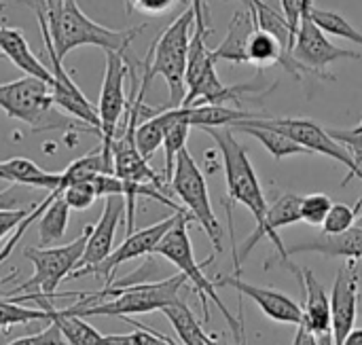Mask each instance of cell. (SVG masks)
<instances>
[{
    "label": "cell",
    "mask_w": 362,
    "mask_h": 345,
    "mask_svg": "<svg viewBox=\"0 0 362 345\" xmlns=\"http://www.w3.org/2000/svg\"><path fill=\"white\" fill-rule=\"evenodd\" d=\"M127 2H129V8H136L148 15H163L178 4V0H127Z\"/></svg>",
    "instance_id": "40"
},
{
    "label": "cell",
    "mask_w": 362,
    "mask_h": 345,
    "mask_svg": "<svg viewBox=\"0 0 362 345\" xmlns=\"http://www.w3.org/2000/svg\"><path fill=\"white\" fill-rule=\"evenodd\" d=\"M210 345H231L225 337H214V339H210Z\"/></svg>",
    "instance_id": "48"
},
{
    "label": "cell",
    "mask_w": 362,
    "mask_h": 345,
    "mask_svg": "<svg viewBox=\"0 0 362 345\" xmlns=\"http://www.w3.org/2000/svg\"><path fill=\"white\" fill-rule=\"evenodd\" d=\"M242 125H252V127H267V129H276L284 136H288L291 140H295L299 146H303L310 155L312 153H320L325 157H331L335 159L337 163L346 165L348 168V176L346 180L341 182L344 187L350 182L352 176H358L362 180V168H358L352 159V155L339 144L335 142L329 131L310 121V119H291V117H252V119H244V121H238ZM235 125V123H233Z\"/></svg>",
    "instance_id": "10"
},
{
    "label": "cell",
    "mask_w": 362,
    "mask_h": 345,
    "mask_svg": "<svg viewBox=\"0 0 362 345\" xmlns=\"http://www.w3.org/2000/svg\"><path fill=\"white\" fill-rule=\"evenodd\" d=\"M331 206H333V201L325 193L305 195V197H301V204H299L301 221H305L308 225H322Z\"/></svg>",
    "instance_id": "34"
},
{
    "label": "cell",
    "mask_w": 362,
    "mask_h": 345,
    "mask_svg": "<svg viewBox=\"0 0 362 345\" xmlns=\"http://www.w3.org/2000/svg\"><path fill=\"white\" fill-rule=\"evenodd\" d=\"M191 221H193V216H191L189 212H185V214L178 218V223L161 238V242L157 244V248H155L153 255H159V257H163L165 261H170L172 265H176V267L180 269V274L193 284V288L197 291V295H199V299H202L204 320H206V322L210 320V316H208V301H212V303L221 310L223 318L229 322L231 333L235 335L238 344L246 345V337H244V327H242V322H238V320L231 316V312L227 310V305H225V303L221 301V297L216 295L214 282L208 280V278L204 276L202 263H197V259H195V255H193V244H191V238H189V223H191Z\"/></svg>",
    "instance_id": "5"
},
{
    "label": "cell",
    "mask_w": 362,
    "mask_h": 345,
    "mask_svg": "<svg viewBox=\"0 0 362 345\" xmlns=\"http://www.w3.org/2000/svg\"><path fill=\"white\" fill-rule=\"evenodd\" d=\"M204 131L216 142V146L221 151L229 199L248 208L259 227L265 221L267 201H265L261 182L257 178V172L250 163L246 146L242 142H238L231 127H204Z\"/></svg>",
    "instance_id": "7"
},
{
    "label": "cell",
    "mask_w": 362,
    "mask_h": 345,
    "mask_svg": "<svg viewBox=\"0 0 362 345\" xmlns=\"http://www.w3.org/2000/svg\"><path fill=\"white\" fill-rule=\"evenodd\" d=\"M214 286H229V288H235L240 295L248 297L250 301H255L259 305V310L274 322H282V324H303V308L291 299L288 295L280 293V291H274V288H263V286H255V284H248L235 276H227V278H221L214 282Z\"/></svg>",
    "instance_id": "16"
},
{
    "label": "cell",
    "mask_w": 362,
    "mask_h": 345,
    "mask_svg": "<svg viewBox=\"0 0 362 345\" xmlns=\"http://www.w3.org/2000/svg\"><path fill=\"white\" fill-rule=\"evenodd\" d=\"M185 121L191 127H231L238 121L252 119L257 115L246 110H235L225 104H204V106H182Z\"/></svg>",
    "instance_id": "23"
},
{
    "label": "cell",
    "mask_w": 362,
    "mask_h": 345,
    "mask_svg": "<svg viewBox=\"0 0 362 345\" xmlns=\"http://www.w3.org/2000/svg\"><path fill=\"white\" fill-rule=\"evenodd\" d=\"M62 199L68 204L70 210H87L98 199V193H95L91 180H81V182L68 185L62 193Z\"/></svg>",
    "instance_id": "35"
},
{
    "label": "cell",
    "mask_w": 362,
    "mask_h": 345,
    "mask_svg": "<svg viewBox=\"0 0 362 345\" xmlns=\"http://www.w3.org/2000/svg\"><path fill=\"white\" fill-rule=\"evenodd\" d=\"M6 345H66V341L59 335V329L55 324H49V329L36 333V335H28V337H19L15 341Z\"/></svg>",
    "instance_id": "38"
},
{
    "label": "cell",
    "mask_w": 362,
    "mask_h": 345,
    "mask_svg": "<svg viewBox=\"0 0 362 345\" xmlns=\"http://www.w3.org/2000/svg\"><path fill=\"white\" fill-rule=\"evenodd\" d=\"M0 55H4L15 68L23 70L28 76H36L45 81L47 85L51 83V72L47 64H42L34 51L30 49L23 32L19 28H6L0 25Z\"/></svg>",
    "instance_id": "20"
},
{
    "label": "cell",
    "mask_w": 362,
    "mask_h": 345,
    "mask_svg": "<svg viewBox=\"0 0 362 345\" xmlns=\"http://www.w3.org/2000/svg\"><path fill=\"white\" fill-rule=\"evenodd\" d=\"M32 201V193L23 185H13L0 191V210H23Z\"/></svg>",
    "instance_id": "37"
},
{
    "label": "cell",
    "mask_w": 362,
    "mask_h": 345,
    "mask_svg": "<svg viewBox=\"0 0 362 345\" xmlns=\"http://www.w3.org/2000/svg\"><path fill=\"white\" fill-rule=\"evenodd\" d=\"M89 229L91 227H85V233H81L74 242L57 246V248H32V246H28L23 250V257L34 265V276L30 280H25L21 286H17V293L28 291V293L45 295L49 299L72 297L74 293L57 295V288L64 282V278H68L74 269H78L85 246H87Z\"/></svg>",
    "instance_id": "8"
},
{
    "label": "cell",
    "mask_w": 362,
    "mask_h": 345,
    "mask_svg": "<svg viewBox=\"0 0 362 345\" xmlns=\"http://www.w3.org/2000/svg\"><path fill=\"white\" fill-rule=\"evenodd\" d=\"M185 212H187V210H185ZM185 212H174L172 216H168V218H163V221H159V223H155V225H151V227H144V229H140V231H136V233H129V235L123 240V244H119L117 248H112V252L108 255V259H104L102 263H98V265H93V267L74 269V271L70 274V278H72V280H78V278H83V276L95 274V276L102 278L104 284L108 286V284L115 280L112 274H115V269H117L119 265H123V263H127V261H134V259H140V257H146V255H153L155 248H157V244L161 242V238L178 223V218H180Z\"/></svg>",
    "instance_id": "13"
},
{
    "label": "cell",
    "mask_w": 362,
    "mask_h": 345,
    "mask_svg": "<svg viewBox=\"0 0 362 345\" xmlns=\"http://www.w3.org/2000/svg\"><path fill=\"white\" fill-rule=\"evenodd\" d=\"M356 210H358V218H356V227H362V197L356 204Z\"/></svg>",
    "instance_id": "47"
},
{
    "label": "cell",
    "mask_w": 362,
    "mask_h": 345,
    "mask_svg": "<svg viewBox=\"0 0 362 345\" xmlns=\"http://www.w3.org/2000/svg\"><path fill=\"white\" fill-rule=\"evenodd\" d=\"M329 136L339 142L354 159V163L361 168L362 165V121L354 129H327Z\"/></svg>",
    "instance_id": "36"
},
{
    "label": "cell",
    "mask_w": 362,
    "mask_h": 345,
    "mask_svg": "<svg viewBox=\"0 0 362 345\" xmlns=\"http://www.w3.org/2000/svg\"><path fill=\"white\" fill-rule=\"evenodd\" d=\"M129 66L127 57L123 53L106 51V72L104 83L100 91V104H98V117H100V138H102V155L112 161V140L117 136L119 123L127 110V95H125V78H127Z\"/></svg>",
    "instance_id": "12"
},
{
    "label": "cell",
    "mask_w": 362,
    "mask_h": 345,
    "mask_svg": "<svg viewBox=\"0 0 362 345\" xmlns=\"http://www.w3.org/2000/svg\"><path fill=\"white\" fill-rule=\"evenodd\" d=\"M0 110L6 112V117L17 119L25 125H30L34 131H53V129H76V131H93L100 136L98 129L66 117L59 112L53 104L51 89L45 81L36 76H21L17 81L0 83Z\"/></svg>",
    "instance_id": "3"
},
{
    "label": "cell",
    "mask_w": 362,
    "mask_h": 345,
    "mask_svg": "<svg viewBox=\"0 0 362 345\" xmlns=\"http://www.w3.org/2000/svg\"><path fill=\"white\" fill-rule=\"evenodd\" d=\"M361 305L358 269L356 261H348L339 267L331 291V337L333 345H344L354 331L356 314Z\"/></svg>",
    "instance_id": "15"
},
{
    "label": "cell",
    "mask_w": 362,
    "mask_h": 345,
    "mask_svg": "<svg viewBox=\"0 0 362 345\" xmlns=\"http://www.w3.org/2000/svg\"><path fill=\"white\" fill-rule=\"evenodd\" d=\"M210 32H197L193 30L191 45H189V57H187V72H185V85L187 93L182 100V106H204V104H225L229 100L238 102L244 93L261 91L263 83L250 81L227 87L221 83L216 74V59L212 55V49H208L206 38Z\"/></svg>",
    "instance_id": "6"
},
{
    "label": "cell",
    "mask_w": 362,
    "mask_h": 345,
    "mask_svg": "<svg viewBox=\"0 0 362 345\" xmlns=\"http://www.w3.org/2000/svg\"><path fill=\"white\" fill-rule=\"evenodd\" d=\"M358 308H362V299H361V305H358Z\"/></svg>",
    "instance_id": "49"
},
{
    "label": "cell",
    "mask_w": 362,
    "mask_h": 345,
    "mask_svg": "<svg viewBox=\"0 0 362 345\" xmlns=\"http://www.w3.org/2000/svg\"><path fill=\"white\" fill-rule=\"evenodd\" d=\"M344 345H362V329H354Z\"/></svg>",
    "instance_id": "44"
},
{
    "label": "cell",
    "mask_w": 362,
    "mask_h": 345,
    "mask_svg": "<svg viewBox=\"0 0 362 345\" xmlns=\"http://www.w3.org/2000/svg\"><path fill=\"white\" fill-rule=\"evenodd\" d=\"M57 195H62V193H59L57 189L49 191V195H47V197H45L42 201H38V204H36V208H34V210H32V212H30V214H28V216H25V218H23V221H21V223H19L17 227H15V231L11 233V238H8V240L4 242V246L0 248V265H2V263H4V261H6V259L11 257L13 248H15V246H17V244L21 242V238H23L25 229H28V227H30V225H32L34 221H38V216H40V214H42V212L47 210V206H49V204H51V201H53V199H55Z\"/></svg>",
    "instance_id": "32"
},
{
    "label": "cell",
    "mask_w": 362,
    "mask_h": 345,
    "mask_svg": "<svg viewBox=\"0 0 362 345\" xmlns=\"http://www.w3.org/2000/svg\"><path fill=\"white\" fill-rule=\"evenodd\" d=\"M36 206L32 208H23V210H0V242L15 231V227L34 210Z\"/></svg>",
    "instance_id": "39"
},
{
    "label": "cell",
    "mask_w": 362,
    "mask_h": 345,
    "mask_svg": "<svg viewBox=\"0 0 362 345\" xmlns=\"http://www.w3.org/2000/svg\"><path fill=\"white\" fill-rule=\"evenodd\" d=\"M233 131H244L252 138H257L269 153L274 159H286V157H293V155H310L303 146H299L295 140H291L288 136L276 131V129H267V127H252V125H242V123H235L231 125Z\"/></svg>",
    "instance_id": "27"
},
{
    "label": "cell",
    "mask_w": 362,
    "mask_h": 345,
    "mask_svg": "<svg viewBox=\"0 0 362 345\" xmlns=\"http://www.w3.org/2000/svg\"><path fill=\"white\" fill-rule=\"evenodd\" d=\"M161 314L170 320L182 345H210L212 337L206 335V331L202 329V324L197 322V318L193 316V312L189 310L185 301L163 308Z\"/></svg>",
    "instance_id": "25"
},
{
    "label": "cell",
    "mask_w": 362,
    "mask_h": 345,
    "mask_svg": "<svg viewBox=\"0 0 362 345\" xmlns=\"http://www.w3.org/2000/svg\"><path fill=\"white\" fill-rule=\"evenodd\" d=\"M255 28H257V23H255L252 11L248 6H246V11H238L229 23L225 40L216 49H212L214 59L229 62L235 66L248 64L246 49H248V40H250V34L255 32Z\"/></svg>",
    "instance_id": "21"
},
{
    "label": "cell",
    "mask_w": 362,
    "mask_h": 345,
    "mask_svg": "<svg viewBox=\"0 0 362 345\" xmlns=\"http://www.w3.org/2000/svg\"><path fill=\"white\" fill-rule=\"evenodd\" d=\"M318 344H320V345H333V337H331V333L318 335Z\"/></svg>",
    "instance_id": "45"
},
{
    "label": "cell",
    "mask_w": 362,
    "mask_h": 345,
    "mask_svg": "<svg viewBox=\"0 0 362 345\" xmlns=\"http://www.w3.org/2000/svg\"><path fill=\"white\" fill-rule=\"evenodd\" d=\"M104 212L100 216V221L95 223V227L89 229V238H87V246L81 259V267H93L98 263H102L104 259H108V255L115 248V233L117 227L125 214V199L121 195H108L104 197Z\"/></svg>",
    "instance_id": "17"
},
{
    "label": "cell",
    "mask_w": 362,
    "mask_h": 345,
    "mask_svg": "<svg viewBox=\"0 0 362 345\" xmlns=\"http://www.w3.org/2000/svg\"><path fill=\"white\" fill-rule=\"evenodd\" d=\"M0 57H2V55H0Z\"/></svg>",
    "instance_id": "50"
},
{
    "label": "cell",
    "mask_w": 362,
    "mask_h": 345,
    "mask_svg": "<svg viewBox=\"0 0 362 345\" xmlns=\"http://www.w3.org/2000/svg\"><path fill=\"white\" fill-rule=\"evenodd\" d=\"M312 6H314L312 0H303L301 19H299L295 45H293V57L310 74H316L320 78H333L329 72H325L327 66H331L339 59H361V53L333 45L327 38V34L322 32V28L314 21Z\"/></svg>",
    "instance_id": "11"
},
{
    "label": "cell",
    "mask_w": 362,
    "mask_h": 345,
    "mask_svg": "<svg viewBox=\"0 0 362 345\" xmlns=\"http://www.w3.org/2000/svg\"><path fill=\"white\" fill-rule=\"evenodd\" d=\"M123 320L129 322V324H134L136 331H134V333H127V335H106V337H104L106 345H178L174 344L170 337L157 333L155 329L144 327V324H138V322L132 320L129 316L123 318Z\"/></svg>",
    "instance_id": "31"
},
{
    "label": "cell",
    "mask_w": 362,
    "mask_h": 345,
    "mask_svg": "<svg viewBox=\"0 0 362 345\" xmlns=\"http://www.w3.org/2000/svg\"><path fill=\"white\" fill-rule=\"evenodd\" d=\"M170 185H172V191L178 195V199L189 210V214L193 216V221L206 231L212 246L221 252L223 250V229L212 210L206 176L202 174V170L195 163L189 148H182L178 153Z\"/></svg>",
    "instance_id": "9"
},
{
    "label": "cell",
    "mask_w": 362,
    "mask_h": 345,
    "mask_svg": "<svg viewBox=\"0 0 362 345\" xmlns=\"http://www.w3.org/2000/svg\"><path fill=\"white\" fill-rule=\"evenodd\" d=\"M195 28V13L189 6L185 13H180L151 45V51L146 59L142 62V81L151 83L153 76H163L170 91V102L165 108H180L187 85H185V72H187V57H189V45Z\"/></svg>",
    "instance_id": "4"
},
{
    "label": "cell",
    "mask_w": 362,
    "mask_h": 345,
    "mask_svg": "<svg viewBox=\"0 0 362 345\" xmlns=\"http://www.w3.org/2000/svg\"><path fill=\"white\" fill-rule=\"evenodd\" d=\"M187 278L182 274L157 280V282H142L123 288H102L100 293L85 295L81 293L83 301L68 308V312L87 318V316H110V318H127L129 314H148L161 312L163 308L182 301L180 291Z\"/></svg>",
    "instance_id": "1"
},
{
    "label": "cell",
    "mask_w": 362,
    "mask_h": 345,
    "mask_svg": "<svg viewBox=\"0 0 362 345\" xmlns=\"http://www.w3.org/2000/svg\"><path fill=\"white\" fill-rule=\"evenodd\" d=\"M284 267H288L301 284V293L305 297V305H303V324L314 333V335H325L331 333V299L327 295V288L318 282V278L314 276L312 269H297L295 265H291V261L282 263Z\"/></svg>",
    "instance_id": "18"
},
{
    "label": "cell",
    "mask_w": 362,
    "mask_h": 345,
    "mask_svg": "<svg viewBox=\"0 0 362 345\" xmlns=\"http://www.w3.org/2000/svg\"><path fill=\"white\" fill-rule=\"evenodd\" d=\"M189 131H191V125L185 121V112H182V106L180 108H174V123L170 125L165 138H163V155H165V168H163V178L165 182L170 185L172 180V174H174V165H176V157L182 148H187V140H189Z\"/></svg>",
    "instance_id": "28"
},
{
    "label": "cell",
    "mask_w": 362,
    "mask_h": 345,
    "mask_svg": "<svg viewBox=\"0 0 362 345\" xmlns=\"http://www.w3.org/2000/svg\"><path fill=\"white\" fill-rule=\"evenodd\" d=\"M356 218H358L356 206L350 208L346 204H333L327 218H325V223L320 227H322V233L335 235V233H344V231L352 229L356 225Z\"/></svg>",
    "instance_id": "33"
},
{
    "label": "cell",
    "mask_w": 362,
    "mask_h": 345,
    "mask_svg": "<svg viewBox=\"0 0 362 345\" xmlns=\"http://www.w3.org/2000/svg\"><path fill=\"white\" fill-rule=\"evenodd\" d=\"M299 204H301V195H295V193H284L280 195L272 206H267V214H265V221L252 231V235L240 246L235 248L233 252V261H235V274L242 271V263L248 259V255L252 252V248L263 240V238H269L278 252H280V265L288 261V252H286V246L282 244V240L278 238V229L280 227H288V225H295L301 221V212H299Z\"/></svg>",
    "instance_id": "14"
},
{
    "label": "cell",
    "mask_w": 362,
    "mask_h": 345,
    "mask_svg": "<svg viewBox=\"0 0 362 345\" xmlns=\"http://www.w3.org/2000/svg\"><path fill=\"white\" fill-rule=\"evenodd\" d=\"M172 123H174V108H161L155 117H148L138 123L134 131V140H136V148L146 161L163 144V138Z\"/></svg>",
    "instance_id": "24"
},
{
    "label": "cell",
    "mask_w": 362,
    "mask_h": 345,
    "mask_svg": "<svg viewBox=\"0 0 362 345\" xmlns=\"http://www.w3.org/2000/svg\"><path fill=\"white\" fill-rule=\"evenodd\" d=\"M288 257L291 255H303V252H318L325 257H335V259H346V261H361L362 259V227H352L344 233H322L314 238L312 242L295 244L286 248Z\"/></svg>",
    "instance_id": "19"
},
{
    "label": "cell",
    "mask_w": 362,
    "mask_h": 345,
    "mask_svg": "<svg viewBox=\"0 0 362 345\" xmlns=\"http://www.w3.org/2000/svg\"><path fill=\"white\" fill-rule=\"evenodd\" d=\"M59 178H62V174L45 172L42 168H38L34 161H30L25 157H13L6 161H0V180H4V182L53 191L59 187Z\"/></svg>",
    "instance_id": "22"
},
{
    "label": "cell",
    "mask_w": 362,
    "mask_h": 345,
    "mask_svg": "<svg viewBox=\"0 0 362 345\" xmlns=\"http://www.w3.org/2000/svg\"><path fill=\"white\" fill-rule=\"evenodd\" d=\"M45 19L49 28L51 45L59 62H64L70 51L85 47V45L125 55L134 38L146 28V25H138V28H127V30H110L89 19L81 11L78 0H64L62 6L53 11L45 8Z\"/></svg>",
    "instance_id": "2"
},
{
    "label": "cell",
    "mask_w": 362,
    "mask_h": 345,
    "mask_svg": "<svg viewBox=\"0 0 362 345\" xmlns=\"http://www.w3.org/2000/svg\"><path fill=\"white\" fill-rule=\"evenodd\" d=\"M45 2H47V11H53V8L62 6V2H64V0H45Z\"/></svg>",
    "instance_id": "46"
},
{
    "label": "cell",
    "mask_w": 362,
    "mask_h": 345,
    "mask_svg": "<svg viewBox=\"0 0 362 345\" xmlns=\"http://www.w3.org/2000/svg\"><path fill=\"white\" fill-rule=\"evenodd\" d=\"M191 8L195 13V30L197 32H210L208 28V4L206 0H191Z\"/></svg>",
    "instance_id": "42"
},
{
    "label": "cell",
    "mask_w": 362,
    "mask_h": 345,
    "mask_svg": "<svg viewBox=\"0 0 362 345\" xmlns=\"http://www.w3.org/2000/svg\"><path fill=\"white\" fill-rule=\"evenodd\" d=\"M68 218H70V208L62 199V195H57L47 206V210L38 216V244H40V248L51 246L66 235Z\"/></svg>",
    "instance_id": "26"
},
{
    "label": "cell",
    "mask_w": 362,
    "mask_h": 345,
    "mask_svg": "<svg viewBox=\"0 0 362 345\" xmlns=\"http://www.w3.org/2000/svg\"><path fill=\"white\" fill-rule=\"evenodd\" d=\"M51 314L47 310L36 308H23L15 301H0V329L17 327V324H30V322H49Z\"/></svg>",
    "instance_id": "30"
},
{
    "label": "cell",
    "mask_w": 362,
    "mask_h": 345,
    "mask_svg": "<svg viewBox=\"0 0 362 345\" xmlns=\"http://www.w3.org/2000/svg\"><path fill=\"white\" fill-rule=\"evenodd\" d=\"M293 345H320L318 344V335H314L305 324H299L297 327V335H295V341Z\"/></svg>",
    "instance_id": "43"
},
{
    "label": "cell",
    "mask_w": 362,
    "mask_h": 345,
    "mask_svg": "<svg viewBox=\"0 0 362 345\" xmlns=\"http://www.w3.org/2000/svg\"><path fill=\"white\" fill-rule=\"evenodd\" d=\"M280 8L293 30V34L297 36V28H299V19H301V8H303V0H280Z\"/></svg>",
    "instance_id": "41"
},
{
    "label": "cell",
    "mask_w": 362,
    "mask_h": 345,
    "mask_svg": "<svg viewBox=\"0 0 362 345\" xmlns=\"http://www.w3.org/2000/svg\"><path fill=\"white\" fill-rule=\"evenodd\" d=\"M312 17L314 21L322 28L325 34H331V36H339V38H346L354 45H361L362 47V32H358L341 13H335V11H325V8H318V6H312Z\"/></svg>",
    "instance_id": "29"
}]
</instances>
